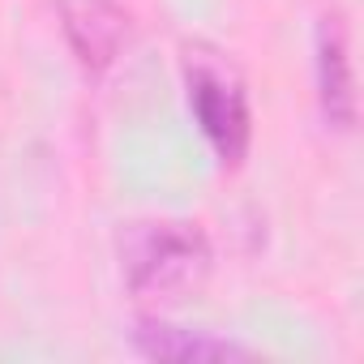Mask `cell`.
I'll use <instances>...</instances> for the list:
<instances>
[{
  "label": "cell",
  "instance_id": "277c9868",
  "mask_svg": "<svg viewBox=\"0 0 364 364\" xmlns=\"http://www.w3.org/2000/svg\"><path fill=\"white\" fill-rule=\"evenodd\" d=\"M313 69H317V103L330 129L347 133L355 124V73H351V43L343 14H321L313 35Z\"/></svg>",
  "mask_w": 364,
  "mask_h": 364
},
{
  "label": "cell",
  "instance_id": "6da1fadb",
  "mask_svg": "<svg viewBox=\"0 0 364 364\" xmlns=\"http://www.w3.org/2000/svg\"><path fill=\"white\" fill-rule=\"evenodd\" d=\"M124 283L146 304H176L193 296L210 274V240L198 223L150 219L129 223L120 240Z\"/></svg>",
  "mask_w": 364,
  "mask_h": 364
},
{
  "label": "cell",
  "instance_id": "5b68a950",
  "mask_svg": "<svg viewBox=\"0 0 364 364\" xmlns=\"http://www.w3.org/2000/svg\"><path fill=\"white\" fill-rule=\"evenodd\" d=\"M133 347L150 360H249L253 351L236 338H219L206 330H180L159 317H137Z\"/></svg>",
  "mask_w": 364,
  "mask_h": 364
},
{
  "label": "cell",
  "instance_id": "7a4b0ae2",
  "mask_svg": "<svg viewBox=\"0 0 364 364\" xmlns=\"http://www.w3.org/2000/svg\"><path fill=\"white\" fill-rule=\"evenodd\" d=\"M185 90H189V107L198 116L202 137L210 141L223 167H236L253 141V116H249V95H245L240 73L215 52H198V56L189 52Z\"/></svg>",
  "mask_w": 364,
  "mask_h": 364
},
{
  "label": "cell",
  "instance_id": "3957f363",
  "mask_svg": "<svg viewBox=\"0 0 364 364\" xmlns=\"http://www.w3.org/2000/svg\"><path fill=\"white\" fill-rule=\"evenodd\" d=\"M60 31L86 73H103L116 65L133 35V18L116 0H60Z\"/></svg>",
  "mask_w": 364,
  "mask_h": 364
}]
</instances>
